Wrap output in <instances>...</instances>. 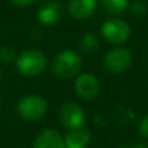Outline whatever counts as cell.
<instances>
[{
    "instance_id": "52a82bcc",
    "label": "cell",
    "mask_w": 148,
    "mask_h": 148,
    "mask_svg": "<svg viewBox=\"0 0 148 148\" xmlns=\"http://www.w3.org/2000/svg\"><path fill=\"white\" fill-rule=\"evenodd\" d=\"M64 7L56 0H46L38 8L36 17L43 25H55L62 18Z\"/></svg>"
},
{
    "instance_id": "9c48e42d",
    "label": "cell",
    "mask_w": 148,
    "mask_h": 148,
    "mask_svg": "<svg viewBox=\"0 0 148 148\" xmlns=\"http://www.w3.org/2000/svg\"><path fill=\"white\" fill-rule=\"evenodd\" d=\"M34 148H66L65 139L55 129H46L38 135Z\"/></svg>"
},
{
    "instance_id": "9a60e30c",
    "label": "cell",
    "mask_w": 148,
    "mask_h": 148,
    "mask_svg": "<svg viewBox=\"0 0 148 148\" xmlns=\"http://www.w3.org/2000/svg\"><path fill=\"white\" fill-rule=\"evenodd\" d=\"M131 10L135 13L136 16H143L147 13V4L142 0H136V1L133 3L131 5Z\"/></svg>"
},
{
    "instance_id": "3957f363",
    "label": "cell",
    "mask_w": 148,
    "mask_h": 148,
    "mask_svg": "<svg viewBox=\"0 0 148 148\" xmlns=\"http://www.w3.org/2000/svg\"><path fill=\"white\" fill-rule=\"evenodd\" d=\"M47 101L39 95H27L22 97L17 105L18 114L26 121H38L46 114Z\"/></svg>"
},
{
    "instance_id": "277c9868",
    "label": "cell",
    "mask_w": 148,
    "mask_h": 148,
    "mask_svg": "<svg viewBox=\"0 0 148 148\" xmlns=\"http://www.w3.org/2000/svg\"><path fill=\"white\" fill-rule=\"evenodd\" d=\"M101 35L109 43L122 44L130 38L131 27L126 21L120 18H110L101 25Z\"/></svg>"
},
{
    "instance_id": "e0dca14e",
    "label": "cell",
    "mask_w": 148,
    "mask_h": 148,
    "mask_svg": "<svg viewBox=\"0 0 148 148\" xmlns=\"http://www.w3.org/2000/svg\"><path fill=\"white\" fill-rule=\"evenodd\" d=\"M9 3H12L16 7H27V5L33 4L35 0H8Z\"/></svg>"
},
{
    "instance_id": "6da1fadb",
    "label": "cell",
    "mask_w": 148,
    "mask_h": 148,
    "mask_svg": "<svg viewBox=\"0 0 148 148\" xmlns=\"http://www.w3.org/2000/svg\"><path fill=\"white\" fill-rule=\"evenodd\" d=\"M82 59L72 49L59 52L52 60V72L59 78H72L81 70Z\"/></svg>"
},
{
    "instance_id": "4fadbf2b",
    "label": "cell",
    "mask_w": 148,
    "mask_h": 148,
    "mask_svg": "<svg viewBox=\"0 0 148 148\" xmlns=\"http://www.w3.org/2000/svg\"><path fill=\"white\" fill-rule=\"evenodd\" d=\"M99 44V38L94 33H87L81 40V49L83 52H92Z\"/></svg>"
},
{
    "instance_id": "5bb4252c",
    "label": "cell",
    "mask_w": 148,
    "mask_h": 148,
    "mask_svg": "<svg viewBox=\"0 0 148 148\" xmlns=\"http://www.w3.org/2000/svg\"><path fill=\"white\" fill-rule=\"evenodd\" d=\"M16 59V51L10 46L0 47V61L1 62H12Z\"/></svg>"
},
{
    "instance_id": "ba28073f",
    "label": "cell",
    "mask_w": 148,
    "mask_h": 148,
    "mask_svg": "<svg viewBox=\"0 0 148 148\" xmlns=\"http://www.w3.org/2000/svg\"><path fill=\"white\" fill-rule=\"evenodd\" d=\"M75 92L82 99H94L97 95L100 88V83L97 78L91 73H83L77 77L75 83H74Z\"/></svg>"
},
{
    "instance_id": "7a4b0ae2",
    "label": "cell",
    "mask_w": 148,
    "mask_h": 148,
    "mask_svg": "<svg viewBox=\"0 0 148 148\" xmlns=\"http://www.w3.org/2000/svg\"><path fill=\"white\" fill-rule=\"evenodd\" d=\"M47 57L39 49H26L18 56L17 69L25 77H35L44 72L47 66Z\"/></svg>"
},
{
    "instance_id": "2e32d148",
    "label": "cell",
    "mask_w": 148,
    "mask_h": 148,
    "mask_svg": "<svg viewBox=\"0 0 148 148\" xmlns=\"http://www.w3.org/2000/svg\"><path fill=\"white\" fill-rule=\"evenodd\" d=\"M139 133H140L142 136L148 138V114L144 116V118L142 120L140 126H139Z\"/></svg>"
},
{
    "instance_id": "ac0fdd59",
    "label": "cell",
    "mask_w": 148,
    "mask_h": 148,
    "mask_svg": "<svg viewBox=\"0 0 148 148\" xmlns=\"http://www.w3.org/2000/svg\"><path fill=\"white\" fill-rule=\"evenodd\" d=\"M1 75H3V72H1V69H0V79H1Z\"/></svg>"
},
{
    "instance_id": "30bf717a",
    "label": "cell",
    "mask_w": 148,
    "mask_h": 148,
    "mask_svg": "<svg viewBox=\"0 0 148 148\" xmlns=\"http://www.w3.org/2000/svg\"><path fill=\"white\" fill-rule=\"evenodd\" d=\"M96 4V0H70L68 7L69 14L74 20H86L94 14Z\"/></svg>"
},
{
    "instance_id": "8fae6325",
    "label": "cell",
    "mask_w": 148,
    "mask_h": 148,
    "mask_svg": "<svg viewBox=\"0 0 148 148\" xmlns=\"http://www.w3.org/2000/svg\"><path fill=\"white\" fill-rule=\"evenodd\" d=\"M90 130L84 127H78L70 130L65 138V147L66 148H84L90 142Z\"/></svg>"
},
{
    "instance_id": "7c38bea8",
    "label": "cell",
    "mask_w": 148,
    "mask_h": 148,
    "mask_svg": "<svg viewBox=\"0 0 148 148\" xmlns=\"http://www.w3.org/2000/svg\"><path fill=\"white\" fill-rule=\"evenodd\" d=\"M101 7L110 14H121L129 5V0H99Z\"/></svg>"
},
{
    "instance_id": "8992f818",
    "label": "cell",
    "mask_w": 148,
    "mask_h": 148,
    "mask_svg": "<svg viewBox=\"0 0 148 148\" xmlns=\"http://www.w3.org/2000/svg\"><path fill=\"white\" fill-rule=\"evenodd\" d=\"M60 121L62 126L69 130L82 127L84 122V112L75 103H65L60 108Z\"/></svg>"
},
{
    "instance_id": "5b68a950",
    "label": "cell",
    "mask_w": 148,
    "mask_h": 148,
    "mask_svg": "<svg viewBox=\"0 0 148 148\" xmlns=\"http://www.w3.org/2000/svg\"><path fill=\"white\" fill-rule=\"evenodd\" d=\"M133 55L127 48L118 47L110 49L104 56V68L110 73H122L131 65Z\"/></svg>"
}]
</instances>
